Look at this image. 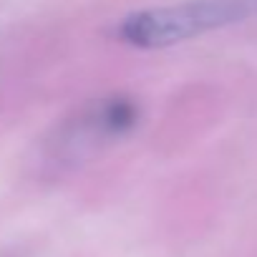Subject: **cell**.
<instances>
[{
    "instance_id": "2",
    "label": "cell",
    "mask_w": 257,
    "mask_h": 257,
    "mask_svg": "<svg viewBox=\"0 0 257 257\" xmlns=\"http://www.w3.org/2000/svg\"><path fill=\"white\" fill-rule=\"evenodd\" d=\"M139 118L142 108L132 96L111 93L91 98L56 126L48 147L56 159L76 162L132 134L139 126Z\"/></svg>"
},
{
    "instance_id": "1",
    "label": "cell",
    "mask_w": 257,
    "mask_h": 257,
    "mask_svg": "<svg viewBox=\"0 0 257 257\" xmlns=\"http://www.w3.org/2000/svg\"><path fill=\"white\" fill-rule=\"evenodd\" d=\"M254 16L257 0H187L123 16L116 26V38L139 51H157L237 26Z\"/></svg>"
}]
</instances>
